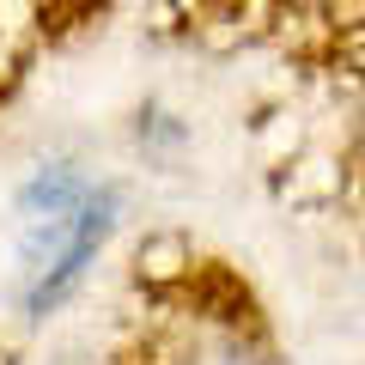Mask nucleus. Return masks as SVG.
Wrapping results in <instances>:
<instances>
[{
  "mask_svg": "<svg viewBox=\"0 0 365 365\" xmlns=\"http://www.w3.org/2000/svg\"><path fill=\"white\" fill-rule=\"evenodd\" d=\"M104 237V201L79 177H43L25 195V237H19V262L31 280V304L55 299L91 256V244Z\"/></svg>",
  "mask_w": 365,
  "mask_h": 365,
  "instance_id": "nucleus-1",
  "label": "nucleus"
},
{
  "mask_svg": "<svg viewBox=\"0 0 365 365\" xmlns=\"http://www.w3.org/2000/svg\"><path fill=\"white\" fill-rule=\"evenodd\" d=\"M195 365H262V359H256L250 347H237V341H213V347L201 353Z\"/></svg>",
  "mask_w": 365,
  "mask_h": 365,
  "instance_id": "nucleus-2",
  "label": "nucleus"
}]
</instances>
